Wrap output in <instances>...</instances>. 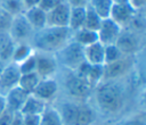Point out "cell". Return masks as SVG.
I'll return each instance as SVG.
<instances>
[{
    "mask_svg": "<svg viewBox=\"0 0 146 125\" xmlns=\"http://www.w3.org/2000/svg\"><path fill=\"white\" fill-rule=\"evenodd\" d=\"M72 39L68 27L46 26L33 33L30 44L35 51L56 53Z\"/></svg>",
    "mask_w": 146,
    "mask_h": 125,
    "instance_id": "obj_2",
    "label": "cell"
},
{
    "mask_svg": "<svg viewBox=\"0 0 146 125\" xmlns=\"http://www.w3.org/2000/svg\"><path fill=\"white\" fill-rule=\"evenodd\" d=\"M15 44L16 42L8 31H0V59L2 61L10 63Z\"/></svg>",
    "mask_w": 146,
    "mask_h": 125,
    "instance_id": "obj_20",
    "label": "cell"
},
{
    "mask_svg": "<svg viewBox=\"0 0 146 125\" xmlns=\"http://www.w3.org/2000/svg\"><path fill=\"white\" fill-rule=\"evenodd\" d=\"M0 1H1V0H0Z\"/></svg>",
    "mask_w": 146,
    "mask_h": 125,
    "instance_id": "obj_43",
    "label": "cell"
},
{
    "mask_svg": "<svg viewBox=\"0 0 146 125\" xmlns=\"http://www.w3.org/2000/svg\"><path fill=\"white\" fill-rule=\"evenodd\" d=\"M96 115V108L92 107L89 101H79L74 125H94L97 118Z\"/></svg>",
    "mask_w": 146,
    "mask_h": 125,
    "instance_id": "obj_16",
    "label": "cell"
},
{
    "mask_svg": "<svg viewBox=\"0 0 146 125\" xmlns=\"http://www.w3.org/2000/svg\"><path fill=\"white\" fill-rule=\"evenodd\" d=\"M23 15L34 32L47 26V13L40 9L38 6L25 9Z\"/></svg>",
    "mask_w": 146,
    "mask_h": 125,
    "instance_id": "obj_17",
    "label": "cell"
},
{
    "mask_svg": "<svg viewBox=\"0 0 146 125\" xmlns=\"http://www.w3.org/2000/svg\"><path fill=\"white\" fill-rule=\"evenodd\" d=\"M7 107H6V101H5V95L0 93V116L6 111Z\"/></svg>",
    "mask_w": 146,
    "mask_h": 125,
    "instance_id": "obj_40",
    "label": "cell"
},
{
    "mask_svg": "<svg viewBox=\"0 0 146 125\" xmlns=\"http://www.w3.org/2000/svg\"><path fill=\"white\" fill-rule=\"evenodd\" d=\"M113 3H128L127 0H112Z\"/></svg>",
    "mask_w": 146,
    "mask_h": 125,
    "instance_id": "obj_42",
    "label": "cell"
},
{
    "mask_svg": "<svg viewBox=\"0 0 146 125\" xmlns=\"http://www.w3.org/2000/svg\"><path fill=\"white\" fill-rule=\"evenodd\" d=\"M59 66H63L67 70H75L82 63H84L83 47L73 41H68L60 50L54 53Z\"/></svg>",
    "mask_w": 146,
    "mask_h": 125,
    "instance_id": "obj_3",
    "label": "cell"
},
{
    "mask_svg": "<svg viewBox=\"0 0 146 125\" xmlns=\"http://www.w3.org/2000/svg\"><path fill=\"white\" fill-rule=\"evenodd\" d=\"M10 125H24V123H23V116H22L21 113H14Z\"/></svg>",
    "mask_w": 146,
    "mask_h": 125,
    "instance_id": "obj_38",
    "label": "cell"
},
{
    "mask_svg": "<svg viewBox=\"0 0 146 125\" xmlns=\"http://www.w3.org/2000/svg\"><path fill=\"white\" fill-rule=\"evenodd\" d=\"M13 20V16L0 8V31H8Z\"/></svg>",
    "mask_w": 146,
    "mask_h": 125,
    "instance_id": "obj_32",
    "label": "cell"
},
{
    "mask_svg": "<svg viewBox=\"0 0 146 125\" xmlns=\"http://www.w3.org/2000/svg\"><path fill=\"white\" fill-rule=\"evenodd\" d=\"M13 115H14V113L6 109V111L0 116V125H10L11 119H13Z\"/></svg>",
    "mask_w": 146,
    "mask_h": 125,
    "instance_id": "obj_36",
    "label": "cell"
},
{
    "mask_svg": "<svg viewBox=\"0 0 146 125\" xmlns=\"http://www.w3.org/2000/svg\"><path fill=\"white\" fill-rule=\"evenodd\" d=\"M121 31L122 28L115 22H113L111 18H105L102 20L100 26L97 30L98 41L104 45L115 44Z\"/></svg>",
    "mask_w": 146,
    "mask_h": 125,
    "instance_id": "obj_12",
    "label": "cell"
},
{
    "mask_svg": "<svg viewBox=\"0 0 146 125\" xmlns=\"http://www.w3.org/2000/svg\"><path fill=\"white\" fill-rule=\"evenodd\" d=\"M115 45L119 48L123 56H136L143 50L144 36L140 31L132 28H122Z\"/></svg>",
    "mask_w": 146,
    "mask_h": 125,
    "instance_id": "obj_5",
    "label": "cell"
},
{
    "mask_svg": "<svg viewBox=\"0 0 146 125\" xmlns=\"http://www.w3.org/2000/svg\"><path fill=\"white\" fill-rule=\"evenodd\" d=\"M104 49L105 45L99 41L83 47L84 60L90 65H104Z\"/></svg>",
    "mask_w": 146,
    "mask_h": 125,
    "instance_id": "obj_18",
    "label": "cell"
},
{
    "mask_svg": "<svg viewBox=\"0 0 146 125\" xmlns=\"http://www.w3.org/2000/svg\"><path fill=\"white\" fill-rule=\"evenodd\" d=\"M40 125H64V123L57 109L54 106L48 105L40 115Z\"/></svg>",
    "mask_w": 146,
    "mask_h": 125,
    "instance_id": "obj_24",
    "label": "cell"
},
{
    "mask_svg": "<svg viewBox=\"0 0 146 125\" xmlns=\"http://www.w3.org/2000/svg\"><path fill=\"white\" fill-rule=\"evenodd\" d=\"M70 7H87L89 5V0H65Z\"/></svg>",
    "mask_w": 146,
    "mask_h": 125,
    "instance_id": "obj_37",
    "label": "cell"
},
{
    "mask_svg": "<svg viewBox=\"0 0 146 125\" xmlns=\"http://www.w3.org/2000/svg\"><path fill=\"white\" fill-rule=\"evenodd\" d=\"M123 55L121 53V51L119 50V48L115 44H108L105 45L104 49V64H108L112 61H115L117 59H120Z\"/></svg>",
    "mask_w": 146,
    "mask_h": 125,
    "instance_id": "obj_29",
    "label": "cell"
},
{
    "mask_svg": "<svg viewBox=\"0 0 146 125\" xmlns=\"http://www.w3.org/2000/svg\"><path fill=\"white\" fill-rule=\"evenodd\" d=\"M102 20L103 19L89 6L86 7V17H84V24H83V27L84 28H88V30H91V31H96L97 32V30L100 26Z\"/></svg>",
    "mask_w": 146,
    "mask_h": 125,
    "instance_id": "obj_28",
    "label": "cell"
},
{
    "mask_svg": "<svg viewBox=\"0 0 146 125\" xmlns=\"http://www.w3.org/2000/svg\"><path fill=\"white\" fill-rule=\"evenodd\" d=\"M58 66L54 53L35 51V72L40 78L55 77L58 72Z\"/></svg>",
    "mask_w": 146,
    "mask_h": 125,
    "instance_id": "obj_7",
    "label": "cell"
},
{
    "mask_svg": "<svg viewBox=\"0 0 146 125\" xmlns=\"http://www.w3.org/2000/svg\"><path fill=\"white\" fill-rule=\"evenodd\" d=\"M17 66L19 68L21 74H26V73L35 72V51L30 57H27L25 60L19 63Z\"/></svg>",
    "mask_w": 146,
    "mask_h": 125,
    "instance_id": "obj_31",
    "label": "cell"
},
{
    "mask_svg": "<svg viewBox=\"0 0 146 125\" xmlns=\"http://www.w3.org/2000/svg\"><path fill=\"white\" fill-rule=\"evenodd\" d=\"M102 19L108 18L113 6L112 0H89L88 5Z\"/></svg>",
    "mask_w": 146,
    "mask_h": 125,
    "instance_id": "obj_25",
    "label": "cell"
},
{
    "mask_svg": "<svg viewBox=\"0 0 146 125\" xmlns=\"http://www.w3.org/2000/svg\"><path fill=\"white\" fill-rule=\"evenodd\" d=\"M73 72L94 89L103 81V65H90L84 61Z\"/></svg>",
    "mask_w": 146,
    "mask_h": 125,
    "instance_id": "obj_11",
    "label": "cell"
},
{
    "mask_svg": "<svg viewBox=\"0 0 146 125\" xmlns=\"http://www.w3.org/2000/svg\"><path fill=\"white\" fill-rule=\"evenodd\" d=\"M33 52H34V49L32 48V45L30 43H26V42L16 43L15 48H14V51H13V55H11L10 63H14V64L18 65L19 63L25 60L27 57H30Z\"/></svg>",
    "mask_w": 146,
    "mask_h": 125,
    "instance_id": "obj_23",
    "label": "cell"
},
{
    "mask_svg": "<svg viewBox=\"0 0 146 125\" xmlns=\"http://www.w3.org/2000/svg\"><path fill=\"white\" fill-rule=\"evenodd\" d=\"M136 11L128 3H113L110 17L113 22H115L121 28L129 27Z\"/></svg>",
    "mask_w": 146,
    "mask_h": 125,
    "instance_id": "obj_14",
    "label": "cell"
},
{
    "mask_svg": "<svg viewBox=\"0 0 146 125\" xmlns=\"http://www.w3.org/2000/svg\"><path fill=\"white\" fill-rule=\"evenodd\" d=\"M58 92H59V83L57 78L48 77V78H40L39 83L36 84L35 89L31 94L41 99L46 103L51 105V102L56 100Z\"/></svg>",
    "mask_w": 146,
    "mask_h": 125,
    "instance_id": "obj_9",
    "label": "cell"
},
{
    "mask_svg": "<svg viewBox=\"0 0 146 125\" xmlns=\"http://www.w3.org/2000/svg\"><path fill=\"white\" fill-rule=\"evenodd\" d=\"M22 1L25 6V9H27V8H31V7H36L39 5L40 0H22Z\"/></svg>",
    "mask_w": 146,
    "mask_h": 125,
    "instance_id": "obj_39",
    "label": "cell"
},
{
    "mask_svg": "<svg viewBox=\"0 0 146 125\" xmlns=\"http://www.w3.org/2000/svg\"><path fill=\"white\" fill-rule=\"evenodd\" d=\"M72 40L75 41L76 43H79L81 47H87L91 43L97 42L98 36H97L96 31H91V30L82 27L72 33Z\"/></svg>",
    "mask_w": 146,
    "mask_h": 125,
    "instance_id": "obj_22",
    "label": "cell"
},
{
    "mask_svg": "<svg viewBox=\"0 0 146 125\" xmlns=\"http://www.w3.org/2000/svg\"><path fill=\"white\" fill-rule=\"evenodd\" d=\"M60 1H62V0H40L38 7H39L40 9H42L43 11L48 13V11L51 10L56 5H58Z\"/></svg>",
    "mask_w": 146,
    "mask_h": 125,
    "instance_id": "obj_33",
    "label": "cell"
},
{
    "mask_svg": "<svg viewBox=\"0 0 146 125\" xmlns=\"http://www.w3.org/2000/svg\"><path fill=\"white\" fill-rule=\"evenodd\" d=\"M70 11V5L65 0H62L58 5H56L51 10L47 13V26L67 27Z\"/></svg>",
    "mask_w": 146,
    "mask_h": 125,
    "instance_id": "obj_10",
    "label": "cell"
},
{
    "mask_svg": "<svg viewBox=\"0 0 146 125\" xmlns=\"http://www.w3.org/2000/svg\"><path fill=\"white\" fill-rule=\"evenodd\" d=\"M21 78V72L16 64L7 63L2 73L0 74V93L5 94L13 88L18 85Z\"/></svg>",
    "mask_w": 146,
    "mask_h": 125,
    "instance_id": "obj_13",
    "label": "cell"
},
{
    "mask_svg": "<svg viewBox=\"0 0 146 125\" xmlns=\"http://www.w3.org/2000/svg\"><path fill=\"white\" fill-rule=\"evenodd\" d=\"M8 32L16 43H22V42L30 43L34 33L33 28L30 26L23 14L13 16V20Z\"/></svg>",
    "mask_w": 146,
    "mask_h": 125,
    "instance_id": "obj_8",
    "label": "cell"
},
{
    "mask_svg": "<svg viewBox=\"0 0 146 125\" xmlns=\"http://www.w3.org/2000/svg\"><path fill=\"white\" fill-rule=\"evenodd\" d=\"M127 2L135 11L144 10V7L146 5V0H127Z\"/></svg>",
    "mask_w": 146,
    "mask_h": 125,
    "instance_id": "obj_35",
    "label": "cell"
},
{
    "mask_svg": "<svg viewBox=\"0 0 146 125\" xmlns=\"http://www.w3.org/2000/svg\"><path fill=\"white\" fill-rule=\"evenodd\" d=\"M47 106L48 103H46L41 99L36 98L33 94H29L19 113L22 115H41Z\"/></svg>",
    "mask_w": 146,
    "mask_h": 125,
    "instance_id": "obj_19",
    "label": "cell"
},
{
    "mask_svg": "<svg viewBox=\"0 0 146 125\" xmlns=\"http://www.w3.org/2000/svg\"><path fill=\"white\" fill-rule=\"evenodd\" d=\"M40 81V76L36 74V72H31V73H26V74H21V78L18 82V86L21 89H23L24 91H26L29 94H31L33 92V90L35 89L36 84Z\"/></svg>",
    "mask_w": 146,
    "mask_h": 125,
    "instance_id": "obj_26",
    "label": "cell"
},
{
    "mask_svg": "<svg viewBox=\"0 0 146 125\" xmlns=\"http://www.w3.org/2000/svg\"><path fill=\"white\" fill-rule=\"evenodd\" d=\"M63 84L70 99L75 101H90L94 88H91L84 80L79 77L73 70L67 72Z\"/></svg>",
    "mask_w": 146,
    "mask_h": 125,
    "instance_id": "obj_4",
    "label": "cell"
},
{
    "mask_svg": "<svg viewBox=\"0 0 146 125\" xmlns=\"http://www.w3.org/2000/svg\"><path fill=\"white\" fill-rule=\"evenodd\" d=\"M114 125H146V122L143 114H135L121 118Z\"/></svg>",
    "mask_w": 146,
    "mask_h": 125,
    "instance_id": "obj_30",
    "label": "cell"
},
{
    "mask_svg": "<svg viewBox=\"0 0 146 125\" xmlns=\"http://www.w3.org/2000/svg\"><path fill=\"white\" fill-rule=\"evenodd\" d=\"M84 17H86V7H71L67 27L72 33L83 27Z\"/></svg>",
    "mask_w": 146,
    "mask_h": 125,
    "instance_id": "obj_21",
    "label": "cell"
},
{
    "mask_svg": "<svg viewBox=\"0 0 146 125\" xmlns=\"http://www.w3.org/2000/svg\"><path fill=\"white\" fill-rule=\"evenodd\" d=\"M135 56H122L120 59L103 65V81L122 80L132 70Z\"/></svg>",
    "mask_w": 146,
    "mask_h": 125,
    "instance_id": "obj_6",
    "label": "cell"
},
{
    "mask_svg": "<svg viewBox=\"0 0 146 125\" xmlns=\"http://www.w3.org/2000/svg\"><path fill=\"white\" fill-rule=\"evenodd\" d=\"M6 64H7V63H5V61H2V60L0 59V74L2 73V70H3L5 66H6Z\"/></svg>",
    "mask_w": 146,
    "mask_h": 125,
    "instance_id": "obj_41",
    "label": "cell"
},
{
    "mask_svg": "<svg viewBox=\"0 0 146 125\" xmlns=\"http://www.w3.org/2000/svg\"><path fill=\"white\" fill-rule=\"evenodd\" d=\"M97 110L105 116H116L122 113L128 102L127 86L122 80L102 81L92 91Z\"/></svg>",
    "mask_w": 146,
    "mask_h": 125,
    "instance_id": "obj_1",
    "label": "cell"
},
{
    "mask_svg": "<svg viewBox=\"0 0 146 125\" xmlns=\"http://www.w3.org/2000/svg\"><path fill=\"white\" fill-rule=\"evenodd\" d=\"M3 95H5L7 110L11 113H19L26 98L29 97V93L17 85L11 90H9L8 92H6Z\"/></svg>",
    "mask_w": 146,
    "mask_h": 125,
    "instance_id": "obj_15",
    "label": "cell"
},
{
    "mask_svg": "<svg viewBox=\"0 0 146 125\" xmlns=\"http://www.w3.org/2000/svg\"><path fill=\"white\" fill-rule=\"evenodd\" d=\"M0 8L6 10L11 16H16L25 11V6L22 0H1Z\"/></svg>",
    "mask_w": 146,
    "mask_h": 125,
    "instance_id": "obj_27",
    "label": "cell"
},
{
    "mask_svg": "<svg viewBox=\"0 0 146 125\" xmlns=\"http://www.w3.org/2000/svg\"><path fill=\"white\" fill-rule=\"evenodd\" d=\"M24 125H40V115H22Z\"/></svg>",
    "mask_w": 146,
    "mask_h": 125,
    "instance_id": "obj_34",
    "label": "cell"
}]
</instances>
